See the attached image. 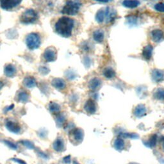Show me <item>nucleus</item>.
I'll list each match as a JSON object with an SVG mask.
<instances>
[{
    "label": "nucleus",
    "instance_id": "f257e3e1",
    "mask_svg": "<svg viewBox=\"0 0 164 164\" xmlns=\"http://www.w3.org/2000/svg\"><path fill=\"white\" fill-rule=\"evenodd\" d=\"M74 21L68 17L60 18L55 24L56 32L63 37H69L72 34Z\"/></svg>",
    "mask_w": 164,
    "mask_h": 164
},
{
    "label": "nucleus",
    "instance_id": "f03ea898",
    "mask_svg": "<svg viewBox=\"0 0 164 164\" xmlns=\"http://www.w3.org/2000/svg\"><path fill=\"white\" fill-rule=\"evenodd\" d=\"M81 6L82 3L79 0H68L62 12L65 15H76L78 13Z\"/></svg>",
    "mask_w": 164,
    "mask_h": 164
},
{
    "label": "nucleus",
    "instance_id": "7ed1b4c3",
    "mask_svg": "<svg viewBox=\"0 0 164 164\" xmlns=\"http://www.w3.org/2000/svg\"><path fill=\"white\" fill-rule=\"evenodd\" d=\"M39 16L37 13L33 9H28L25 10L22 14L20 21L25 24L34 23L38 20Z\"/></svg>",
    "mask_w": 164,
    "mask_h": 164
},
{
    "label": "nucleus",
    "instance_id": "20e7f679",
    "mask_svg": "<svg viewBox=\"0 0 164 164\" xmlns=\"http://www.w3.org/2000/svg\"><path fill=\"white\" fill-rule=\"evenodd\" d=\"M41 38L40 36L35 33H32L28 35L26 39V44L27 47L31 50L38 49L41 45Z\"/></svg>",
    "mask_w": 164,
    "mask_h": 164
},
{
    "label": "nucleus",
    "instance_id": "39448f33",
    "mask_svg": "<svg viewBox=\"0 0 164 164\" xmlns=\"http://www.w3.org/2000/svg\"><path fill=\"white\" fill-rule=\"evenodd\" d=\"M22 0H0V5L4 10H9L18 6Z\"/></svg>",
    "mask_w": 164,
    "mask_h": 164
},
{
    "label": "nucleus",
    "instance_id": "423d86ee",
    "mask_svg": "<svg viewBox=\"0 0 164 164\" xmlns=\"http://www.w3.org/2000/svg\"><path fill=\"white\" fill-rule=\"evenodd\" d=\"M44 58L47 62H55L57 58L56 50H55V48L53 47L47 48L44 53Z\"/></svg>",
    "mask_w": 164,
    "mask_h": 164
},
{
    "label": "nucleus",
    "instance_id": "0eeeda50",
    "mask_svg": "<svg viewBox=\"0 0 164 164\" xmlns=\"http://www.w3.org/2000/svg\"><path fill=\"white\" fill-rule=\"evenodd\" d=\"M5 126L8 131L13 133V134H19L21 131L20 126L18 125V124L14 121H7L5 124Z\"/></svg>",
    "mask_w": 164,
    "mask_h": 164
},
{
    "label": "nucleus",
    "instance_id": "6e6552de",
    "mask_svg": "<svg viewBox=\"0 0 164 164\" xmlns=\"http://www.w3.org/2000/svg\"><path fill=\"white\" fill-rule=\"evenodd\" d=\"M105 21L106 23H109L110 22L114 21V20L116 17V11L109 7L105 8Z\"/></svg>",
    "mask_w": 164,
    "mask_h": 164
},
{
    "label": "nucleus",
    "instance_id": "1a4fd4ad",
    "mask_svg": "<svg viewBox=\"0 0 164 164\" xmlns=\"http://www.w3.org/2000/svg\"><path fill=\"white\" fill-rule=\"evenodd\" d=\"M152 78L157 83H160L164 80V70L154 69L152 72Z\"/></svg>",
    "mask_w": 164,
    "mask_h": 164
},
{
    "label": "nucleus",
    "instance_id": "9d476101",
    "mask_svg": "<svg viewBox=\"0 0 164 164\" xmlns=\"http://www.w3.org/2000/svg\"><path fill=\"white\" fill-rule=\"evenodd\" d=\"M84 109L85 111L90 114H93L96 112L97 106L95 102L92 99H88L84 106Z\"/></svg>",
    "mask_w": 164,
    "mask_h": 164
},
{
    "label": "nucleus",
    "instance_id": "9b49d317",
    "mask_svg": "<svg viewBox=\"0 0 164 164\" xmlns=\"http://www.w3.org/2000/svg\"><path fill=\"white\" fill-rule=\"evenodd\" d=\"M134 113L136 117H142L146 115V113H147V109H146V107L144 105L140 104L137 105L135 108Z\"/></svg>",
    "mask_w": 164,
    "mask_h": 164
},
{
    "label": "nucleus",
    "instance_id": "f8f14e48",
    "mask_svg": "<svg viewBox=\"0 0 164 164\" xmlns=\"http://www.w3.org/2000/svg\"><path fill=\"white\" fill-rule=\"evenodd\" d=\"M53 149L57 152H62L65 150L64 141L62 138L56 139L53 144Z\"/></svg>",
    "mask_w": 164,
    "mask_h": 164
},
{
    "label": "nucleus",
    "instance_id": "ddd939ff",
    "mask_svg": "<svg viewBox=\"0 0 164 164\" xmlns=\"http://www.w3.org/2000/svg\"><path fill=\"white\" fill-rule=\"evenodd\" d=\"M4 73L5 74L8 78H13L17 73V69L16 66L12 64H8L5 66V69H4Z\"/></svg>",
    "mask_w": 164,
    "mask_h": 164
},
{
    "label": "nucleus",
    "instance_id": "4468645a",
    "mask_svg": "<svg viewBox=\"0 0 164 164\" xmlns=\"http://www.w3.org/2000/svg\"><path fill=\"white\" fill-rule=\"evenodd\" d=\"M52 85L58 90H63L66 87V84L63 79L55 78L52 80Z\"/></svg>",
    "mask_w": 164,
    "mask_h": 164
},
{
    "label": "nucleus",
    "instance_id": "2eb2a0df",
    "mask_svg": "<svg viewBox=\"0 0 164 164\" xmlns=\"http://www.w3.org/2000/svg\"><path fill=\"white\" fill-rule=\"evenodd\" d=\"M23 85L28 88H32L37 85V81L33 76H28L24 79Z\"/></svg>",
    "mask_w": 164,
    "mask_h": 164
},
{
    "label": "nucleus",
    "instance_id": "dca6fc26",
    "mask_svg": "<svg viewBox=\"0 0 164 164\" xmlns=\"http://www.w3.org/2000/svg\"><path fill=\"white\" fill-rule=\"evenodd\" d=\"M71 133L73 135L74 139L76 141L79 142H81L83 140L84 137V132L81 128H75V129L73 130Z\"/></svg>",
    "mask_w": 164,
    "mask_h": 164
},
{
    "label": "nucleus",
    "instance_id": "f3484780",
    "mask_svg": "<svg viewBox=\"0 0 164 164\" xmlns=\"http://www.w3.org/2000/svg\"><path fill=\"white\" fill-rule=\"evenodd\" d=\"M101 85V81L99 78H94L91 79L89 83H88V88L91 91H96L100 87Z\"/></svg>",
    "mask_w": 164,
    "mask_h": 164
},
{
    "label": "nucleus",
    "instance_id": "a211bd4d",
    "mask_svg": "<svg viewBox=\"0 0 164 164\" xmlns=\"http://www.w3.org/2000/svg\"><path fill=\"white\" fill-rule=\"evenodd\" d=\"M153 46L151 45H148L144 47L143 50H142V56L144 58L149 60L151 59L153 55Z\"/></svg>",
    "mask_w": 164,
    "mask_h": 164
},
{
    "label": "nucleus",
    "instance_id": "6ab92c4d",
    "mask_svg": "<svg viewBox=\"0 0 164 164\" xmlns=\"http://www.w3.org/2000/svg\"><path fill=\"white\" fill-rule=\"evenodd\" d=\"M151 36L154 42H159L163 37V33L160 30H154L151 32Z\"/></svg>",
    "mask_w": 164,
    "mask_h": 164
},
{
    "label": "nucleus",
    "instance_id": "aec40b11",
    "mask_svg": "<svg viewBox=\"0 0 164 164\" xmlns=\"http://www.w3.org/2000/svg\"><path fill=\"white\" fill-rule=\"evenodd\" d=\"M122 5L127 8H134L140 5V2L138 0H125L122 2Z\"/></svg>",
    "mask_w": 164,
    "mask_h": 164
},
{
    "label": "nucleus",
    "instance_id": "412c9836",
    "mask_svg": "<svg viewBox=\"0 0 164 164\" xmlns=\"http://www.w3.org/2000/svg\"><path fill=\"white\" fill-rule=\"evenodd\" d=\"M93 37H94V41L98 43H101L104 40V33L103 31L100 30H96L93 33Z\"/></svg>",
    "mask_w": 164,
    "mask_h": 164
},
{
    "label": "nucleus",
    "instance_id": "4be33fe9",
    "mask_svg": "<svg viewBox=\"0 0 164 164\" xmlns=\"http://www.w3.org/2000/svg\"><path fill=\"white\" fill-rule=\"evenodd\" d=\"M18 101L22 103H26L30 99V95L25 91H21L17 96Z\"/></svg>",
    "mask_w": 164,
    "mask_h": 164
},
{
    "label": "nucleus",
    "instance_id": "5701e85b",
    "mask_svg": "<svg viewBox=\"0 0 164 164\" xmlns=\"http://www.w3.org/2000/svg\"><path fill=\"white\" fill-rule=\"evenodd\" d=\"M114 146L115 149L117 151H122L125 148V142L121 138H117L115 140Z\"/></svg>",
    "mask_w": 164,
    "mask_h": 164
},
{
    "label": "nucleus",
    "instance_id": "b1692460",
    "mask_svg": "<svg viewBox=\"0 0 164 164\" xmlns=\"http://www.w3.org/2000/svg\"><path fill=\"white\" fill-rule=\"evenodd\" d=\"M49 110L53 114L59 113L60 111V106L55 102H50L49 104Z\"/></svg>",
    "mask_w": 164,
    "mask_h": 164
},
{
    "label": "nucleus",
    "instance_id": "393cba45",
    "mask_svg": "<svg viewBox=\"0 0 164 164\" xmlns=\"http://www.w3.org/2000/svg\"><path fill=\"white\" fill-rule=\"evenodd\" d=\"M105 9H101L97 12L96 15V19L97 23H102L105 21Z\"/></svg>",
    "mask_w": 164,
    "mask_h": 164
},
{
    "label": "nucleus",
    "instance_id": "a878e982",
    "mask_svg": "<svg viewBox=\"0 0 164 164\" xmlns=\"http://www.w3.org/2000/svg\"><path fill=\"white\" fill-rule=\"evenodd\" d=\"M153 97L158 100L164 99V88H160L154 91Z\"/></svg>",
    "mask_w": 164,
    "mask_h": 164
},
{
    "label": "nucleus",
    "instance_id": "bb28decb",
    "mask_svg": "<svg viewBox=\"0 0 164 164\" xmlns=\"http://www.w3.org/2000/svg\"><path fill=\"white\" fill-rule=\"evenodd\" d=\"M103 75L108 79H112L116 76V72L112 68H106L103 72Z\"/></svg>",
    "mask_w": 164,
    "mask_h": 164
},
{
    "label": "nucleus",
    "instance_id": "cd10ccee",
    "mask_svg": "<svg viewBox=\"0 0 164 164\" xmlns=\"http://www.w3.org/2000/svg\"><path fill=\"white\" fill-rule=\"evenodd\" d=\"M56 125L58 127H62L64 125V123L65 122V117L64 116L63 114H60L57 115V116L56 117Z\"/></svg>",
    "mask_w": 164,
    "mask_h": 164
},
{
    "label": "nucleus",
    "instance_id": "c85d7f7f",
    "mask_svg": "<svg viewBox=\"0 0 164 164\" xmlns=\"http://www.w3.org/2000/svg\"><path fill=\"white\" fill-rule=\"evenodd\" d=\"M121 136L124 138H129L131 139H137L139 138L138 134L135 133H123L121 134Z\"/></svg>",
    "mask_w": 164,
    "mask_h": 164
},
{
    "label": "nucleus",
    "instance_id": "c756f323",
    "mask_svg": "<svg viewBox=\"0 0 164 164\" xmlns=\"http://www.w3.org/2000/svg\"><path fill=\"white\" fill-rule=\"evenodd\" d=\"M21 143L23 144L26 148H27L29 149H35V145L30 140H23L21 141Z\"/></svg>",
    "mask_w": 164,
    "mask_h": 164
},
{
    "label": "nucleus",
    "instance_id": "7c9ffc66",
    "mask_svg": "<svg viewBox=\"0 0 164 164\" xmlns=\"http://www.w3.org/2000/svg\"><path fill=\"white\" fill-rule=\"evenodd\" d=\"M3 142L4 143H5V145H7L8 147L10 149L16 150V149H17V148H18V146H17V145L13 142H12V141L7 140H3Z\"/></svg>",
    "mask_w": 164,
    "mask_h": 164
},
{
    "label": "nucleus",
    "instance_id": "2f4dec72",
    "mask_svg": "<svg viewBox=\"0 0 164 164\" xmlns=\"http://www.w3.org/2000/svg\"><path fill=\"white\" fill-rule=\"evenodd\" d=\"M157 135H153L151 137V139L148 142V145L151 148H153L157 144Z\"/></svg>",
    "mask_w": 164,
    "mask_h": 164
},
{
    "label": "nucleus",
    "instance_id": "473e14b6",
    "mask_svg": "<svg viewBox=\"0 0 164 164\" xmlns=\"http://www.w3.org/2000/svg\"><path fill=\"white\" fill-rule=\"evenodd\" d=\"M65 76L69 79H73L76 78V75L74 72L72 71V70H68L65 73Z\"/></svg>",
    "mask_w": 164,
    "mask_h": 164
},
{
    "label": "nucleus",
    "instance_id": "72a5a7b5",
    "mask_svg": "<svg viewBox=\"0 0 164 164\" xmlns=\"http://www.w3.org/2000/svg\"><path fill=\"white\" fill-rule=\"evenodd\" d=\"M50 69H49L47 67H44V66H42L39 68V72L42 75H46L49 73H50Z\"/></svg>",
    "mask_w": 164,
    "mask_h": 164
},
{
    "label": "nucleus",
    "instance_id": "f704fd0d",
    "mask_svg": "<svg viewBox=\"0 0 164 164\" xmlns=\"http://www.w3.org/2000/svg\"><path fill=\"white\" fill-rule=\"evenodd\" d=\"M155 10H157L158 12H164V3H158L154 7Z\"/></svg>",
    "mask_w": 164,
    "mask_h": 164
},
{
    "label": "nucleus",
    "instance_id": "c9c22d12",
    "mask_svg": "<svg viewBox=\"0 0 164 164\" xmlns=\"http://www.w3.org/2000/svg\"><path fill=\"white\" fill-rule=\"evenodd\" d=\"M82 49L83 51H85L86 52H88V51L91 50V46L87 42H84L82 45Z\"/></svg>",
    "mask_w": 164,
    "mask_h": 164
},
{
    "label": "nucleus",
    "instance_id": "e433bc0d",
    "mask_svg": "<svg viewBox=\"0 0 164 164\" xmlns=\"http://www.w3.org/2000/svg\"><path fill=\"white\" fill-rule=\"evenodd\" d=\"M91 64V59L88 58V57H85L84 59V65L86 66V68H89Z\"/></svg>",
    "mask_w": 164,
    "mask_h": 164
},
{
    "label": "nucleus",
    "instance_id": "4c0bfd02",
    "mask_svg": "<svg viewBox=\"0 0 164 164\" xmlns=\"http://www.w3.org/2000/svg\"><path fill=\"white\" fill-rule=\"evenodd\" d=\"M11 160L14 161V162H16L19 164H26V163L24 160H21V159H19V158H11Z\"/></svg>",
    "mask_w": 164,
    "mask_h": 164
},
{
    "label": "nucleus",
    "instance_id": "58836bf2",
    "mask_svg": "<svg viewBox=\"0 0 164 164\" xmlns=\"http://www.w3.org/2000/svg\"><path fill=\"white\" fill-rule=\"evenodd\" d=\"M63 160L65 163H67V164L70 163V155H68V156H66L65 157H64L63 158Z\"/></svg>",
    "mask_w": 164,
    "mask_h": 164
},
{
    "label": "nucleus",
    "instance_id": "ea45409f",
    "mask_svg": "<svg viewBox=\"0 0 164 164\" xmlns=\"http://www.w3.org/2000/svg\"><path fill=\"white\" fill-rule=\"evenodd\" d=\"M14 105H11L10 106H8V107H7L6 108H5V110H6V111H9V110H12L13 108H14Z\"/></svg>",
    "mask_w": 164,
    "mask_h": 164
},
{
    "label": "nucleus",
    "instance_id": "a19ab883",
    "mask_svg": "<svg viewBox=\"0 0 164 164\" xmlns=\"http://www.w3.org/2000/svg\"><path fill=\"white\" fill-rule=\"evenodd\" d=\"M96 1H99V2H102V3H108L110 1H112V0H96Z\"/></svg>",
    "mask_w": 164,
    "mask_h": 164
},
{
    "label": "nucleus",
    "instance_id": "79ce46f5",
    "mask_svg": "<svg viewBox=\"0 0 164 164\" xmlns=\"http://www.w3.org/2000/svg\"><path fill=\"white\" fill-rule=\"evenodd\" d=\"M161 144H162V147L163 150L164 151V137H163L161 139Z\"/></svg>",
    "mask_w": 164,
    "mask_h": 164
},
{
    "label": "nucleus",
    "instance_id": "37998d69",
    "mask_svg": "<svg viewBox=\"0 0 164 164\" xmlns=\"http://www.w3.org/2000/svg\"><path fill=\"white\" fill-rule=\"evenodd\" d=\"M4 85H5V84H4V83L2 81H0V91H1L2 89V88L3 87Z\"/></svg>",
    "mask_w": 164,
    "mask_h": 164
},
{
    "label": "nucleus",
    "instance_id": "c03bdc74",
    "mask_svg": "<svg viewBox=\"0 0 164 164\" xmlns=\"http://www.w3.org/2000/svg\"><path fill=\"white\" fill-rule=\"evenodd\" d=\"M73 164H79V163H78L76 161H74L73 162Z\"/></svg>",
    "mask_w": 164,
    "mask_h": 164
},
{
    "label": "nucleus",
    "instance_id": "a18cd8bd",
    "mask_svg": "<svg viewBox=\"0 0 164 164\" xmlns=\"http://www.w3.org/2000/svg\"><path fill=\"white\" fill-rule=\"evenodd\" d=\"M130 164H139V163H131Z\"/></svg>",
    "mask_w": 164,
    "mask_h": 164
},
{
    "label": "nucleus",
    "instance_id": "49530a36",
    "mask_svg": "<svg viewBox=\"0 0 164 164\" xmlns=\"http://www.w3.org/2000/svg\"><path fill=\"white\" fill-rule=\"evenodd\" d=\"M153 1H154V0H153Z\"/></svg>",
    "mask_w": 164,
    "mask_h": 164
}]
</instances>
